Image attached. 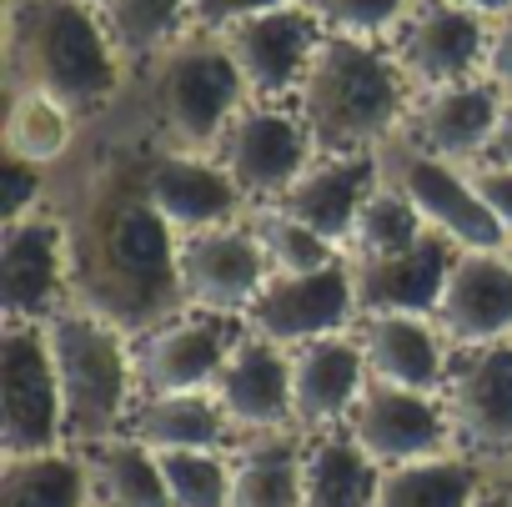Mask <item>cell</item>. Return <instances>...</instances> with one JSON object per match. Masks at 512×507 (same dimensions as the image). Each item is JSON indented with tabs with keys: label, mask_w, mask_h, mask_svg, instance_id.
<instances>
[{
	"label": "cell",
	"mask_w": 512,
	"mask_h": 507,
	"mask_svg": "<svg viewBox=\"0 0 512 507\" xmlns=\"http://www.w3.org/2000/svg\"><path fill=\"white\" fill-rule=\"evenodd\" d=\"M482 161H492V166H512V101L502 106V121H497V131H492ZM472 166H477V161H472Z\"/></svg>",
	"instance_id": "41"
},
{
	"label": "cell",
	"mask_w": 512,
	"mask_h": 507,
	"mask_svg": "<svg viewBox=\"0 0 512 507\" xmlns=\"http://www.w3.org/2000/svg\"><path fill=\"white\" fill-rule=\"evenodd\" d=\"M282 6H297V0H196L191 26L211 31V36H226L231 26H241L251 16H267V11H282Z\"/></svg>",
	"instance_id": "38"
},
{
	"label": "cell",
	"mask_w": 512,
	"mask_h": 507,
	"mask_svg": "<svg viewBox=\"0 0 512 507\" xmlns=\"http://www.w3.org/2000/svg\"><path fill=\"white\" fill-rule=\"evenodd\" d=\"M452 6H462V11H477V16L497 21V16H507V11H512V0H452Z\"/></svg>",
	"instance_id": "42"
},
{
	"label": "cell",
	"mask_w": 512,
	"mask_h": 507,
	"mask_svg": "<svg viewBox=\"0 0 512 507\" xmlns=\"http://www.w3.org/2000/svg\"><path fill=\"white\" fill-rule=\"evenodd\" d=\"M302 6L327 36H357V41H387L417 11L412 0H302Z\"/></svg>",
	"instance_id": "36"
},
{
	"label": "cell",
	"mask_w": 512,
	"mask_h": 507,
	"mask_svg": "<svg viewBox=\"0 0 512 507\" xmlns=\"http://www.w3.org/2000/svg\"><path fill=\"white\" fill-rule=\"evenodd\" d=\"M76 111L41 91V86H16L11 96V116H6V156H21V161H36V166H56L71 141H76Z\"/></svg>",
	"instance_id": "32"
},
{
	"label": "cell",
	"mask_w": 512,
	"mask_h": 507,
	"mask_svg": "<svg viewBox=\"0 0 512 507\" xmlns=\"http://www.w3.org/2000/svg\"><path fill=\"white\" fill-rule=\"evenodd\" d=\"M141 181H146L151 206L171 221L176 236L251 216L246 191L231 181V171L211 151H186V146L156 151L141 161Z\"/></svg>",
	"instance_id": "18"
},
{
	"label": "cell",
	"mask_w": 512,
	"mask_h": 507,
	"mask_svg": "<svg viewBox=\"0 0 512 507\" xmlns=\"http://www.w3.org/2000/svg\"><path fill=\"white\" fill-rule=\"evenodd\" d=\"M442 402L462 452L512 457V337L487 347H452Z\"/></svg>",
	"instance_id": "12"
},
{
	"label": "cell",
	"mask_w": 512,
	"mask_h": 507,
	"mask_svg": "<svg viewBox=\"0 0 512 507\" xmlns=\"http://www.w3.org/2000/svg\"><path fill=\"white\" fill-rule=\"evenodd\" d=\"M357 342L367 357V372L377 382L392 387H412V392H437L447 382V362L452 347L437 332L432 317H412V312H362L357 317Z\"/></svg>",
	"instance_id": "24"
},
{
	"label": "cell",
	"mask_w": 512,
	"mask_h": 507,
	"mask_svg": "<svg viewBox=\"0 0 512 507\" xmlns=\"http://www.w3.org/2000/svg\"><path fill=\"white\" fill-rule=\"evenodd\" d=\"M171 507H231V452H156Z\"/></svg>",
	"instance_id": "35"
},
{
	"label": "cell",
	"mask_w": 512,
	"mask_h": 507,
	"mask_svg": "<svg viewBox=\"0 0 512 507\" xmlns=\"http://www.w3.org/2000/svg\"><path fill=\"white\" fill-rule=\"evenodd\" d=\"M196 0H96L126 66H156L191 26Z\"/></svg>",
	"instance_id": "31"
},
{
	"label": "cell",
	"mask_w": 512,
	"mask_h": 507,
	"mask_svg": "<svg viewBox=\"0 0 512 507\" xmlns=\"http://www.w3.org/2000/svg\"><path fill=\"white\" fill-rule=\"evenodd\" d=\"M131 432L151 447V452H231L241 442L231 412L221 407V397L206 392H146Z\"/></svg>",
	"instance_id": "25"
},
{
	"label": "cell",
	"mask_w": 512,
	"mask_h": 507,
	"mask_svg": "<svg viewBox=\"0 0 512 507\" xmlns=\"http://www.w3.org/2000/svg\"><path fill=\"white\" fill-rule=\"evenodd\" d=\"M66 442V397L46 322H6L0 332V452L31 457Z\"/></svg>",
	"instance_id": "6"
},
{
	"label": "cell",
	"mask_w": 512,
	"mask_h": 507,
	"mask_svg": "<svg viewBox=\"0 0 512 507\" xmlns=\"http://www.w3.org/2000/svg\"><path fill=\"white\" fill-rule=\"evenodd\" d=\"M462 246H452L442 231H422L412 246L387 251V257H347L352 262V287H357V317L362 312H412L432 317L447 267Z\"/></svg>",
	"instance_id": "21"
},
{
	"label": "cell",
	"mask_w": 512,
	"mask_h": 507,
	"mask_svg": "<svg viewBox=\"0 0 512 507\" xmlns=\"http://www.w3.org/2000/svg\"><path fill=\"white\" fill-rule=\"evenodd\" d=\"M322 36L327 31L297 0V6H282V11H267V16H251V21L231 26L221 41H226L251 101H282V96L297 101Z\"/></svg>",
	"instance_id": "16"
},
{
	"label": "cell",
	"mask_w": 512,
	"mask_h": 507,
	"mask_svg": "<svg viewBox=\"0 0 512 507\" xmlns=\"http://www.w3.org/2000/svg\"><path fill=\"white\" fill-rule=\"evenodd\" d=\"M487 36H492L487 16L462 11L452 0H427L392 36V56L407 71L412 91H437V86H457V81L482 76Z\"/></svg>",
	"instance_id": "14"
},
{
	"label": "cell",
	"mask_w": 512,
	"mask_h": 507,
	"mask_svg": "<svg viewBox=\"0 0 512 507\" xmlns=\"http://www.w3.org/2000/svg\"><path fill=\"white\" fill-rule=\"evenodd\" d=\"M46 337H51L61 397H66V442L96 447L106 437L131 432V417L146 397L141 362H136V332L71 302L46 322Z\"/></svg>",
	"instance_id": "4"
},
{
	"label": "cell",
	"mask_w": 512,
	"mask_h": 507,
	"mask_svg": "<svg viewBox=\"0 0 512 507\" xmlns=\"http://www.w3.org/2000/svg\"><path fill=\"white\" fill-rule=\"evenodd\" d=\"M382 176L397 181L412 196V206L422 211V221L432 231H442L452 246H462V251L512 246V236L487 211V201H482V191H477L467 166L442 161V156H432V151H422V146L397 136L392 146H382Z\"/></svg>",
	"instance_id": "7"
},
{
	"label": "cell",
	"mask_w": 512,
	"mask_h": 507,
	"mask_svg": "<svg viewBox=\"0 0 512 507\" xmlns=\"http://www.w3.org/2000/svg\"><path fill=\"white\" fill-rule=\"evenodd\" d=\"M41 206H46V166L6 156V171H0V221H21Z\"/></svg>",
	"instance_id": "37"
},
{
	"label": "cell",
	"mask_w": 512,
	"mask_h": 507,
	"mask_svg": "<svg viewBox=\"0 0 512 507\" xmlns=\"http://www.w3.org/2000/svg\"><path fill=\"white\" fill-rule=\"evenodd\" d=\"M251 226L262 236V251L272 262V277H297V272H322L332 262H342L347 251L337 241H327L317 226H307L302 216H292L282 201L251 206Z\"/></svg>",
	"instance_id": "33"
},
{
	"label": "cell",
	"mask_w": 512,
	"mask_h": 507,
	"mask_svg": "<svg viewBox=\"0 0 512 507\" xmlns=\"http://www.w3.org/2000/svg\"><path fill=\"white\" fill-rule=\"evenodd\" d=\"M427 231L422 211L412 206V196L397 186V181H377L352 221V236H347V257H387V251H402L412 246L417 236Z\"/></svg>",
	"instance_id": "34"
},
{
	"label": "cell",
	"mask_w": 512,
	"mask_h": 507,
	"mask_svg": "<svg viewBox=\"0 0 512 507\" xmlns=\"http://www.w3.org/2000/svg\"><path fill=\"white\" fill-rule=\"evenodd\" d=\"M0 507H96L81 447L0 462Z\"/></svg>",
	"instance_id": "30"
},
{
	"label": "cell",
	"mask_w": 512,
	"mask_h": 507,
	"mask_svg": "<svg viewBox=\"0 0 512 507\" xmlns=\"http://www.w3.org/2000/svg\"><path fill=\"white\" fill-rule=\"evenodd\" d=\"M482 76L512 101V11L492 21V36H487V66Z\"/></svg>",
	"instance_id": "40"
},
{
	"label": "cell",
	"mask_w": 512,
	"mask_h": 507,
	"mask_svg": "<svg viewBox=\"0 0 512 507\" xmlns=\"http://www.w3.org/2000/svg\"><path fill=\"white\" fill-rule=\"evenodd\" d=\"M81 457H86V472H91L96 507H171L161 457L136 432L81 447Z\"/></svg>",
	"instance_id": "28"
},
{
	"label": "cell",
	"mask_w": 512,
	"mask_h": 507,
	"mask_svg": "<svg viewBox=\"0 0 512 507\" xmlns=\"http://www.w3.org/2000/svg\"><path fill=\"white\" fill-rule=\"evenodd\" d=\"M377 181H382V151H317L312 166L282 191V206L347 251L352 221Z\"/></svg>",
	"instance_id": "23"
},
{
	"label": "cell",
	"mask_w": 512,
	"mask_h": 507,
	"mask_svg": "<svg viewBox=\"0 0 512 507\" xmlns=\"http://www.w3.org/2000/svg\"><path fill=\"white\" fill-rule=\"evenodd\" d=\"M382 467L347 427L302 432V507H377Z\"/></svg>",
	"instance_id": "26"
},
{
	"label": "cell",
	"mask_w": 512,
	"mask_h": 507,
	"mask_svg": "<svg viewBox=\"0 0 512 507\" xmlns=\"http://www.w3.org/2000/svg\"><path fill=\"white\" fill-rule=\"evenodd\" d=\"M236 332H241V317H216V312H196V307L171 312L166 322H156L136 337L141 387L146 392H206V387H216Z\"/></svg>",
	"instance_id": "15"
},
{
	"label": "cell",
	"mask_w": 512,
	"mask_h": 507,
	"mask_svg": "<svg viewBox=\"0 0 512 507\" xmlns=\"http://www.w3.org/2000/svg\"><path fill=\"white\" fill-rule=\"evenodd\" d=\"M367 377L372 372H367L357 332H332V337L292 347V412H297V432L347 427V412L357 407Z\"/></svg>",
	"instance_id": "22"
},
{
	"label": "cell",
	"mask_w": 512,
	"mask_h": 507,
	"mask_svg": "<svg viewBox=\"0 0 512 507\" xmlns=\"http://www.w3.org/2000/svg\"><path fill=\"white\" fill-rule=\"evenodd\" d=\"M472 171V181H477V191H482V201H487V211L502 221V231L512 236V166H492V161H477V166H467Z\"/></svg>",
	"instance_id": "39"
},
{
	"label": "cell",
	"mask_w": 512,
	"mask_h": 507,
	"mask_svg": "<svg viewBox=\"0 0 512 507\" xmlns=\"http://www.w3.org/2000/svg\"><path fill=\"white\" fill-rule=\"evenodd\" d=\"M417 91L382 41L322 36L297 111L317 151H382L402 136Z\"/></svg>",
	"instance_id": "2"
},
{
	"label": "cell",
	"mask_w": 512,
	"mask_h": 507,
	"mask_svg": "<svg viewBox=\"0 0 512 507\" xmlns=\"http://www.w3.org/2000/svg\"><path fill=\"white\" fill-rule=\"evenodd\" d=\"M502 106H507V96L487 76H472V81H457V86L417 91L402 131H407L412 146H422L442 161L472 166V161H482V151H487V141L502 121Z\"/></svg>",
	"instance_id": "20"
},
{
	"label": "cell",
	"mask_w": 512,
	"mask_h": 507,
	"mask_svg": "<svg viewBox=\"0 0 512 507\" xmlns=\"http://www.w3.org/2000/svg\"><path fill=\"white\" fill-rule=\"evenodd\" d=\"M472 507H512V487H482L472 497Z\"/></svg>",
	"instance_id": "43"
},
{
	"label": "cell",
	"mask_w": 512,
	"mask_h": 507,
	"mask_svg": "<svg viewBox=\"0 0 512 507\" xmlns=\"http://www.w3.org/2000/svg\"><path fill=\"white\" fill-rule=\"evenodd\" d=\"M447 347H487L512 337V246L457 251L432 307Z\"/></svg>",
	"instance_id": "17"
},
{
	"label": "cell",
	"mask_w": 512,
	"mask_h": 507,
	"mask_svg": "<svg viewBox=\"0 0 512 507\" xmlns=\"http://www.w3.org/2000/svg\"><path fill=\"white\" fill-rule=\"evenodd\" d=\"M0 307L6 322H51L71 307V226L61 211L0 221Z\"/></svg>",
	"instance_id": "10"
},
{
	"label": "cell",
	"mask_w": 512,
	"mask_h": 507,
	"mask_svg": "<svg viewBox=\"0 0 512 507\" xmlns=\"http://www.w3.org/2000/svg\"><path fill=\"white\" fill-rule=\"evenodd\" d=\"M176 277H181V307L216 312V317H246V307L272 277V262H267L251 216H241V221L186 231L176 246Z\"/></svg>",
	"instance_id": "9"
},
{
	"label": "cell",
	"mask_w": 512,
	"mask_h": 507,
	"mask_svg": "<svg viewBox=\"0 0 512 507\" xmlns=\"http://www.w3.org/2000/svg\"><path fill=\"white\" fill-rule=\"evenodd\" d=\"M11 76L61 96L76 116H96L116 101L126 61L96 0H21L11 11Z\"/></svg>",
	"instance_id": "3"
},
{
	"label": "cell",
	"mask_w": 512,
	"mask_h": 507,
	"mask_svg": "<svg viewBox=\"0 0 512 507\" xmlns=\"http://www.w3.org/2000/svg\"><path fill=\"white\" fill-rule=\"evenodd\" d=\"M347 432L377 467H397V462H417V457H437L457 447L447 402L437 392H412L377 377H367L357 407L347 412Z\"/></svg>",
	"instance_id": "11"
},
{
	"label": "cell",
	"mask_w": 512,
	"mask_h": 507,
	"mask_svg": "<svg viewBox=\"0 0 512 507\" xmlns=\"http://www.w3.org/2000/svg\"><path fill=\"white\" fill-rule=\"evenodd\" d=\"M211 156L231 171V181L246 191L251 206H267L282 201V191L312 166L317 141L297 106L282 111V101H246L221 131Z\"/></svg>",
	"instance_id": "8"
},
{
	"label": "cell",
	"mask_w": 512,
	"mask_h": 507,
	"mask_svg": "<svg viewBox=\"0 0 512 507\" xmlns=\"http://www.w3.org/2000/svg\"><path fill=\"white\" fill-rule=\"evenodd\" d=\"M151 101L176 146L216 151L221 131L251 96H246V81H241L226 41L211 31H196V36H181L151 66Z\"/></svg>",
	"instance_id": "5"
},
{
	"label": "cell",
	"mask_w": 512,
	"mask_h": 507,
	"mask_svg": "<svg viewBox=\"0 0 512 507\" xmlns=\"http://www.w3.org/2000/svg\"><path fill=\"white\" fill-rule=\"evenodd\" d=\"M231 507H302V432H251L231 447Z\"/></svg>",
	"instance_id": "27"
},
{
	"label": "cell",
	"mask_w": 512,
	"mask_h": 507,
	"mask_svg": "<svg viewBox=\"0 0 512 507\" xmlns=\"http://www.w3.org/2000/svg\"><path fill=\"white\" fill-rule=\"evenodd\" d=\"M211 392L221 397V407L231 412L241 437L297 427V412H292V347L251 332L246 322H241V332L231 342V357H226Z\"/></svg>",
	"instance_id": "19"
},
{
	"label": "cell",
	"mask_w": 512,
	"mask_h": 507,
	"mask_svg": "<svg viewBox=\"0 0 512 507\" xmlns=\"http://www.w3.org/2000/svg\"><path fill=\"white\" fill-rule=\"evenodd\" d=\"M251 332H262L282 347H302L332 332L357 327V287H352V262H332L322 272H297V277H267L256 302L241 317Z\"/></svg>",
	"instance_id": "13"
},
{
	"label": "cell",
	"mask_w": 512,
	"mask_h": 507,
	"mask_svg": "<svg viewBox=\"0 0 512 507\" xmlns=\"http://www.w3.org/2000/svg\"><path fill=\"white\" fill-rule=\"evenodd\" d=\"M482 487H487L482 457L452 447V452H437V457L382 467L377 507H472V497Z\"/></svg>",
	"instance_id": "29"
},
{
	"label": "cell",
	"mask_w": 512,
	"mask_h": 507,
	"mask_svg": "<svg viewBox=\"0 0 512 507\" xmlns=\"http://www.w3.org/2000/svg\"><path fill=\"white\" fill-rule=\"evenodd\" d=\"M71 226V302L146 332L181 312L176 246L181 236L151 206L141 166H111L66 216Z\"/></svg>",
	"instance_id": "1"
}]
</instances>
